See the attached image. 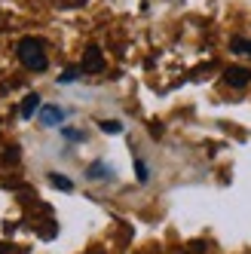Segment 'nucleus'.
<instances>
[{
	"label": "nucleus",
	"mask_w": 251,
	"mask_h": 254,
	"mask_svg": "<svg viewBox=\"0 0 251 254\" xmlns=\"http://www.w3.org/2000/svg\"><path fill=\"white\" fill-rule=\"evenodd\" d=\"M15 56H19V62H22L28 70H46V64H49L46 46H43V40H37V37H22L19 46H15Z\"/></svg>",
	"instance_id": "nucleus-1"
},
{
	"label": "nucleus",
	"mask_w": 251,
	"mask_h": 254,
	"mask_svg": "<svg viewBox=\"0 0 251 254\" xmlns=\"http://www.w3.org/2000/svg\"><path fill=\"white\" fill-rule=\"evenodd\" d=\"M224 83L233 86V89H242V86L251 83V70H248V67H239V64H230V67L224 70Z\"/></svg>",
	"instance_id": "nucleus-2"
},
{
	"label": "nucleus",
	"mask_w": 251,
	"mask_h": 254,
	"mask_svg": "<svg viewBox=\"0 0 251 254\" xmlns=\"http://www.w3.org/2000/svg\"><path fill=\"white\" fill-rule=\"evenodd\" d=\"M83 74H98V70H104V56L98 46H86V56H83Z\"/></svg>",
	"instance_id": "nucleus-3"
},
{
	"label": "nucleus",
	"mask_w": 251,
	"mask_h": 254,
	"mask_svg": "<svg viewBox=\"0 0 251 254\" xmlns=\"http://www.w3.org/2000/svg\"><path fill=\"white\" fill-rule=\"evenodd\" d=\"M37 120L46 126V129H52V126H59V123L64 120V111H62L59 104H43L40 114H37Z\"/></svg>",
	"instance_id": "nucleus-4"
},
{
	"label": "nucleus",
	"mask_w": 251,
	"mask_h": 254,
	"mask_svg": "<svg viewBox=\"0 0 251 254\" xmlns=\"http://www.w3.org/2000/svg\"><path fill=\"white\" fill-rule=\"evenodd\" d=\"M86 178L89 181H107V178H114V172H111V166H107V162H92V166L86 169Z\"/></svg>",
	"instance_id": "nucleus-5"
},
{
	"label": "nucleus",
	"mask_w": 251,
	"mask_h": 254,
	"mask_svg": "<svg viewBox=\"0 0 251 254\" xmlns=\"http://www.w3.org/2000/svg\"><path fill=\"white\" fill-rule=\"evenodd\" d=\"M37 107H40V95H37V92L25 95V101H22V107H19V117H22V120H31Z\"/></svg>",
	"instance_id": "nucleus-6"
},
{
	"label": "nucleus",
	"mask_w": 251,
	"mask_h": 254,
	"mask_svg": "<svg viewBox=\"0 0 251 254\" xmlns=\"http://www.w3.org/2000/svg\"><path fill=\"white\" fill-rule=\"evenodd\" d=\"M230 49L236 52V56H248L251 59V40H245V37H233L230 40Z\"/></svg>",
	"instance_id": "nucleus-7"
},
{
	"label": "nucleus",
	"mask_w": 251,
	"mask_h": 254,
	"mask_svg": "<svg viewBox=\"0 0 251 254\" xmlns=\"http://www.w3.org/2000/svg\"><path fill=\"white\" fill-rule=\"evenodd\" d=\"M49 184H52V187H59V190H67V193L74 190V181L64 178V175H59V172H52V175H49Z\"/></svg>",
	"instance_id": "nucleus-8"
},
{
	"label": "nucleus",
	"mask_w": 251,
	"mask_h": 254,
	"mask_svg": "<svg viewBox=\"0 0 251 254\" xmlns=\"http://www.w3.org/2000/svg\"><path fill=\"white\" fill-rule=\"evenodd\" d=\"M101 132H107V135H120L123 132V123H111V120H101Z\"/></svg>",
	"instance_id": "nucleus-9"
},
{
	"label": "nucleus",
	"mask_w": 251,
	"mask_h": 254,
	"mask_svg": "<svg viewBox=\"0 0 251 254\" xmlns=\"http://www.w3.org/2000/svg\"><path fill=\"white\" fill-rule=\"evenodd\" d=\"M135 178L141 181V184L150 178V172H147V166H144V159H135Z\"/></svg>",
	"instance_id": "nucleus-10"
},
{
	"label": "nucleus",
	"mask_w": 251,
	"mask_h": 254,
	"mask_svg": "<svg viewBox=\"0 0 251 254\" xmlns=\"http://www.w3.org/2000/svg\"><path fill=\"white\" fill-rule=\"evenodd\" d=\"M80 74H83V70H80V67H67V70H64V74L59 77V83H74V80H77Z\"/></svg>",
	"instance_id": "nucleus-11"
},
{
	"label": "nucleus",
	"mask_w": 251,
	"mask_h": 254,
	"mask_svg": "<svg viewBox=\"0 0 251 254\" xmlns=\"http://www.w3.org/2000/svg\"><path fill=\"white\" fill-rule=\"evenodd\" d=\"M64 138H67V141H80L83 132H77V129H64Z\"/></svg>",
	"instance_id": "nucleus-12"
}]
</instances>
